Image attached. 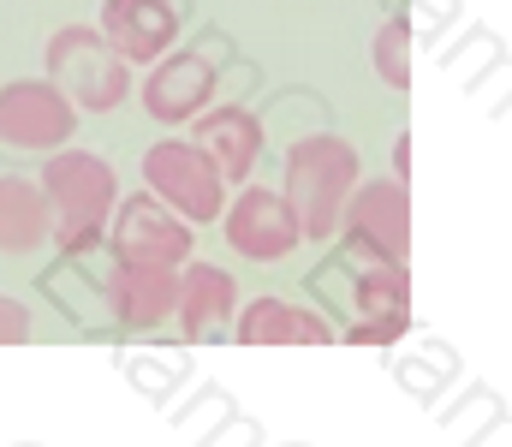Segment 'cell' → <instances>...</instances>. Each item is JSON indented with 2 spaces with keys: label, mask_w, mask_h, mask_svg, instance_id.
Listing matches in <instances>:
<instances>
[{
  "label": "cell",
  "mask_w": 512,
  "mask_h": 447,
  "mask_svg": "<svg viewBox=\"0 0 512 447\" xmlns=\"http://www.w3.org/2000/svg\"><path fill=\"white\" fill-rule=\"evenodd\" d=\"M42 239H48V197H42V185L6 173L0 179V251L6 257H24Z\"/></svg>",
  "instance_id": "16"
},
{
  "label": "cell",
  "mask_w": 512,
  "mask_h": 447,
  "mask_svg": "<svg viewBox=\"0 0 512 447\" xmlns=\"http://www.w3.org/2000/svg\"><path fill=\"white\" fill-rule=\"evenodd\" d=\"M239 340L245 346H328L334 328L304 310V304H286V298H251L239 310Z\"/></svg>",
  "instance_id": "14"
},
{
  "label": "cell",
  "mask_w": 512,
  "mask_h": 447,
  "mask_svg": "<svg viewBox=\"0 0 512 447\" xmlns=\"http://www.w3.org/2000/svg\"><path fill=\"white\" fill-rule=\"evenodd\" d=\"M108 298H114V316L126 328H161L179 310V275L155 269V263H120L108 281Z\"/></svg>",
  "instance_id": "13"
},
{
  "label": "cell",
  "mask_w": 512,
  "mask_h": 447,
  "mask_svg": "<svg viewBox=\"0 0 512 447\" xmlns=\"http://www.w3.org/2000/svg\"><path fill=\"white\" fill-rule=\"evenodd\" d=\"M102 36L126 66H149L179 42V6L173 0H108L102 6Z\"/></svg>",
  "instance_id": "9"
},
{
  "label": "cell",
  "mask_w": 512,
  "mask_h": 447,
  "mask_svg": "<svg viewBox=\"0 0 512 447\" xmlns=\"http://www.w3.org/2000/svg\"><path fill=\"white\" fill-rule=\"evenodd\" d=\"M143 185L173 209L185 215L191 227L197 221H215L227 209V179L209 167V155L185 138H161V144L143 149Z\"/></svg>",
  "instance_id": "4"
},
{
  "label": "cell",
  "mask_w": 512,
  "mask_h": 447,
  "mask_svg": "<svg viewBox=\"0 0 512 447\" xmlns=\"http://www.w3.org/2000/svg\"><path fill=\"white\" fill-rule=\"evenodd\" d=\"M340 221H346L352 251H364L370 263H405L411 257V197H405L399 179L352 185Z\"/></svg>",
  "instance_id": "6"
},
{
  "label": "cell",
  "mask_w": 512,
  "mask_h": 447,
  "mask_svg": "<svg viewBox=\"0 0 512 447\" xmlns=\"http://www.w3.org/2000/svg\"><path fill=\"white\" fill-rule=\"evenodd\" d=\"M376 72L387 90H411V24L405 18H387L376 30Z\"/></svg>",
  "instance_id": "17"
},
{
  "label": "cell",
  "mask_w": 512,
  "mask_h": 447,
  "mask_svg": "<svg viewBox=\"0 0 512 447\" xmlns=\"http://www.w3.org/2000/svg\"><path fill=\"white\" fill-rule=\"evenodd\" d=\"M78 126V108L48 78H18L0 90V144L6 149H60Z\"/></svg>",
  "instance_id": "7"
},
{
  "label": "cell",
  "mask_w": 512,
  "mask_h": 447,
  "mask_svg": "<svg viewBox=\"0 0 512 447\" xmlns=\"http://www.w3.org/2000/svg\"><path fill=\"white\" fill-rule=\"evenodd\" d=\"M191 221L173 215L155 191L149 197H120L114 203V257L120 263H155V269H179L191 263Z\"/></svg>",
  "instance_id": "5"
},
{
  "label": "cell",
  "mask_w": 512,
  "mask_h": 447,
  "mask_svg": "<svg viewBox=\"0 0 512 447\" xmlns=\"http://www.w3.org/2000/svg\"><path fill=\"white\" fill-rule=\"evenodd\" d=\"M191 144L209 155V167L227 185H239V179H251L256 155H262V126H256V114H245V108H209L197 120V138Z\"/></svg>",
  "instance_id": "12"
},
{
  "label": "cell",
  "mask_w": 512,
  "mask_h": 447,
  "mask_svg": "<svg viewBox=\"0 0 512 447\" xmlns=\"http://www.w3.org/2000/svg\"><path fill=\"white\" fill-rule=\"evenodd\" d=\"M233 310H239V287H233L227 269H215V263H191V269L179 275V310H173V316H179L185 340H197V334L233 322Z\"/></svg>",
  "instance_id": "15"
},
{
  "label": "cell",
  "mask_w": 512,
  "mask_h": 447,
  "mask_svg": "<svg viewBox=\"0 0 512 447\" xmlns=\"http://www.w3.org/2000/svg\"><path fill=\"white\" fill-rule=\"evenodd\" d=\"M411 322V281L405 263H370L358 275V322H352V346H387L399 340Z\"/></svg>",
  "instance_id": "11"
},
{
  "label": "cell",
  "mask_w": 512,
  "mask_h": 447,
  "mask_svg": "<svg viewBox=\"0 0 512 447\" xmlns=\"http://www.w3.org/2000/svg\"><path fill=\"white\" fill-rule=\"evenodd\" d=\"M48 84L66 90L72 108L84 114H108L131 96V66L114 54V42L96 24H66L48 36Z\"/></svg>",
  "instance_id": "3"
},
{
  "label": "cell",
  "mask_w": 512,
  "mask_h": 447,
  "mask_svg": "<svg viewBox=\"0 0 512 447\" xmlns=\"http://www.w3.org/2000/svg\"><path fill=\"white\" fill-rule=\"evenodd\" d=\"M18 340H30V310L0 293V346H18Z\"/></svg>",
  "instance_id": "18"
},
{
  "label": "cell",
  "mask_w": 512,
  "mask_h": 447,
  "mask_svg": "<svg viewBox=\"0 0 512 447\" xmlns=\"http://www.w3.org/2000/svg\"><path fill=\"white\" fill-rule=\"evenodd\" d=\"M393 173H399V185H405V173H411V138L393 144Z\"/></svg>",
  "instance_id": "19"
},
{
  "label": "cell",
  "mask_w": 512,
  "mask_h": 447,
  "mask_svg": "<svg viewBox=\"0 0 512 447\" xmlns=\"http://www.w3.org/2000/svg\"><path fill=\"white\" fill-rule=\"evenodd\" d=\"M352 185H358V149L334 132H322V138H304L286 155V191L280 197L292 203L304 239H334Z\"/></svg>",
  "instance_id": "2"
},
{
  "label": "cell",
  "mask_w": 512,
  "mask_h": 447,
  "mask_svg": "<svg viewBox=\"0 0 512 447\" xmlns=\"http://www.w3.org/2000/svg\"><path fill=\"white\" fill-rule=\"evenodd\" d=\"M221 227H227V245H233L239 257H251V263H280V257H292L298 239H304L292 203H286L280 191H268V185H245V191L233 197V209H221Z\"/></svg>",
  "instance_id": "8"
},
{
  "label": "cell",
  "mask_w": 512,
  "mask_h": 447,
  "mask_svg": "<svg viewBox=\"0 0 512 447\" xmlns=\"http://www.w3.org/2000/svg\"><path fill=\"white\" fill-rule=\"evenodd\" d=\"M36 185L48 197V233L60 251H90L108 233L114 203H120L114 161H102L90 149H60V155H48Z\"/></svg>",
  "instance_id": "1"
},
{
  "label": "cell",
  "mask_w": 512,
  "mask_h": 447,
  "mask_svg": "<svg viewBox=\"0 0 512 447\" xmlns=\"http://www.w3.org/2000/svg\"><path fill=\"white\" fill-rule=\"evenodd\" d=\"M209 96H215V66L203 54H161L143 84V114L161 126H179V120L203 114Z\"/></svg>",
  "instance_id": "10"
}]
</instances>
